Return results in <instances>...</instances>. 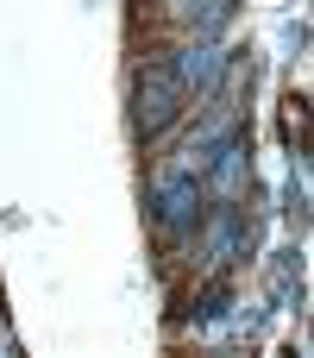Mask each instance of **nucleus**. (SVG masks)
Here are the masks:
<instances>
[{
    "label": "nucleus",
    "mask_w": 314,
    "mask_h": 358,
    "mask_svg": "<svg viewBox=\"0 0 314 358\" xmlns=\"http://www.w3.org/2000/svg\"><path fill=\"white\" fill-rule=\"evenodd\" d=\"M183 76H176V63H145L138 69V82H132V126L145 132V138H164L170 126H176V113H183Z\"/></svg>",
    "instance_id": "1"
},
{
    "label": "nucleus",
    "mask_w": 314,
    "mask_h": 358,
    "mask_svg": "<svg viewBox=\"0 0 314 358\" xmlns=\"http://www.w3.org/2000/svg\"><path fill=\"white\" fill-rule=\"evenodd\" d=\"M151 208H157V227H164L170 239H183V233L201 220V176H189V170H164Z\"/></svg>",
    "instance_id": "2"
},
{
    "label": "nucleus",
    "mask_w": 314,
    "mask_h": 358,
    "mask_svg": "<svg viewBox=\"0 0 314 358\" xmlns=\"http://www.w3.org/2000/svg\"><path fill=\"white\" fill-rule=\"evenodd\" d=\"M201 176H208L214 201H239L245 182H252V145H245V132H233L227 145H214V157L201 164Z\"/></svg>",
    "instance_id": "3"
},
{
    "label": "nucleus",
    "mask_w": 314,
    "mask_h": 358,
    "mask_svg": "<svg viewBox=\"0 0 314 358\" xmlns=\"http://www.w3.org/2000/svg\"><path fill=\"white\" fill-rule=\"evenodd\" d=\"M176 76H183V88L208 94V88L227 76V50H220L214 38H195V44H183V50H176Z\"/></svg>",
    "instance_id": "4"
},
{
    "label": "nucleus",
    "mask_w": 314,
    "mask_h": 358,
    "mask_svg": "<svg viewBox=\"0 0 314 358\" xmlns=\"http://www.w3.org/2000/svg\"><path fill=\"white\" fill-rule=\"evenodd\" d=\"M176 19H183L195 38H214V31L233 19V0H183V6H176Z\"/></svg>",
    "instance_id": "5"
},
{
    "label": "nucleus",
    "mask_w": 314,
    "mask_h": 358,
    "mask_svg": "<svg viewBox=\"0 0 314 358\" xmlns=\"http://www.w3.org/2000/svg\"><path fill=\"white\" fill-rule=\"evenodd\" d=\"M271 289H277V302H290V289H302V258H296V252L271 271Z\"/></svg>",
    "instance_id": "6"
}]
</instances>
